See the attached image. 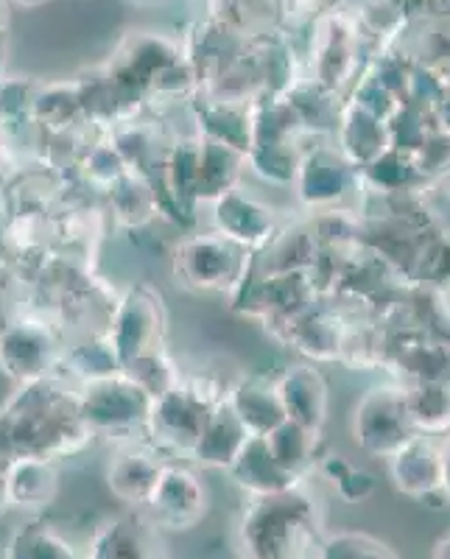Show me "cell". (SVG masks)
<instances>
[{
  "label": "cell",
  "mask_w": 450,
  "mask_h": 559,
  "mask_svg": "<svg viewBox=\"0 0 450 559\" xmlns=\"http://www.w3.org/2000/svg\"><path fill=\"white\" fill-rule=\"evenodd\" d=\"M389 459H392L389 467H392L394 484L408 496H428L442 487V445H437L431 437L414 433L406 445Z\"/></svg>",
  "instance_id": "obj_4"
},
{
  "label": "cell",
  "mask_w": 450,
  "mask_h": 559,
  "mask_svg": "<svg viewBox=\"0 0 450 559\" xmlns=\"http://www.w3.org/2000/svg\"><path fill=\"white\" fill-rule=\"evenodd\" d=\"M311 501L297 489L260 496L244 518L241 540L249 559H299L313 546Z\"/></svg>",
  "instance_id": "obj_1"
},
{
  "label": "cell",
  "mask_w": 450,
  "mask_h": 559,
  "mask_svg": "<svg viewBox=\"0 0 450 559\" xmlns=\"http://www.w3.org/2000/svg\"><path fill=\"white\" fill-rule=\"evenodd\" d=\"M277 394L286 417L292 423H297V426L317 433V428L322 426L324 419V403H328V394H324V383L319 378V372L305 367H299L297 372H288L286 381L277 386Z\"/></svg>",
  "instance_id": "obj_6"
},
{
  "label": "cell",
  "mask_w": 450,
  "mask_h": 559,
  "mask_svg": "<svg viewBox=\"0 0 450 559\" xmlns=\"http://www.w3.org/2000/svg\"><path fill=\"white\" fill-rule=\"evenodd\" d=\"M7 492L14 507H48L57 492V476L45 459H14L7 464Z\"/></svg>",
  "instance_id": "obj_8"
},
{
  "label": "cell",
  "mask_w": 450,
  "mask_h": 559,
  "mask_svg": "<svg viewBox=\"0 0 450 559\" xmlns=\"http://www.w3.org/2000/svg\"><path fill=\"white\" fill-rule=\"evenodd\" d=\"M229 467H233L235 478L252 489L254 496H274V492L294 487V476L283 471L277 459L272 456L267 437H249Z\"/></svg>",
  "instance_id": "obj_5"
},
{
  "label": "cell",
  "mask_w": 450,
  "mask_h": 559,
  "mask_svg": "<svg viewBox=\"0 0 450 559\" xmlns=\"http://www.w3.org/2000/svg\"><path fill=\"white\" fill-rule=\"evenodd\" d=\"M417 433L408 414L406 392L400 389H372L355 408V439L364 451L392 456Z\"/></svg>",
  "instance_id": "obj_2"
},
{
  "label": "cell",
  "mask_w": 450,
  "mask_h": 559,
  "mask_svg": "<svg viewBox=\"0 0 450 559\" xmlns=\"http://www.w3.org/2000/svg\"><path fill=\"white\" fill-rule=\"evenodd\" d=\"M445 496L450 498V442H445L442 445V487Z\"/></svg>",
  "instance_id": "obj_14"
},
{
  "label": "cell",
  "mask_w": 450,
  "mask_h": 559,
  "mask_svg": "<svg viewBox=\"0 0 450 559\" xmlns=\"http://www.w3.org/2000/svg\"><path fill=\"white\" fill-rule=\"evenodd\" d=\"M229 408L235 412V417L241 419V426L247 428L249 437H267L280 423L288 419L286 412H283V403H280L277 389L258 386V383H244V386L235 389Z\"/></svg>",
  "instance_id": "obj_7"
},
{
  "label": "cell",
  "mask_w": 450,
  "mask_h": 559,
  "mask_svg": "<svg viewBox=\"0 0 450 559\" xmlns=\"http://www.w3.org/2000/svg\"><path fill=\"white\" fill-rule=\"evenodd\" d=\"M9 559H76L68 543L48 528L17 534V540L9 548Z\"/></svg>",
  "instance_id": "obj_13"
},
{
  "label": "cell",
  "mask_w": 450,
  "mask_h": 559,
  "mask_svg": "<svg viewBox=\"0 0 450 559\" xmlns=\"http://www.w3.org/2000/svg\"><path fill=\"white\" fill-rule=\"evenodd\" d=\"M317 559H394L378 540L367 534L342 532L336 537H328L317 548Z\"/></svg>",
  "instance_id": "obj_12"
},
{
  "label": "cell",
  "mask_w": 450,
  "mask_h": 559,
  "mask_svg": "<svg viewBox=\"0 0 450 559\" xmlns=\"http://www.w3.org/2000/svg\"><path fill=\"white\" fill-rule=\"evenodd\" d=\"M434 559H450V537H445V540L439 543L437 554H434Z\"/></svg>",
  "instance_id": "obj_16"
},
{
  "label": "cell",
  "mask_w": 450,
  "mask_h": 559,
  "mask_svg": "<svg viewBox=\"0 0 450 559\" xmlns=\"http://www.w3.org/2000/svg\"><path fill=\"white\" fill-rule=\"evenodd\" d=\"M267 445L269 451H272V456L277 459L280 467L297 478V473L303 471L305 464L311 462L313 431L297 426L292 419H286V423H280L274 431L267 433Z\"/></svg>",
  "instance_id": "obj_11"
},
{
  "label": "cell",
  "mask_w": 450,
  "mask_h": 559,
  "mask_svg": "<svg viewBox=\"0 0 450 559\" xmlns=\"http://www.w3.org/2000/svg\"><path fill=\"white\" fill-rule=\"evenodd\" d=\"M9 492H7V464H0V512L7 509Z\"/></svg>",
  "instance_id": "obj_15"
},
{
  "label": "cell",
  "mask_w": 450,
  "mask_h": 559,
  "mask_svg": "<svg viewBox=\"0 0 450 559\" xmlns=\"http://www.w3.org/2000/svg\"><path fill=\"white\" fill-rule=\"evenodd\" d=\"M406 403L417 431H442L450 426V386L445 381H419L417 389L406 392Z\"/></svg>",
  "instance_id": "obj_9"
},
{
  "label": "cell",
  "mask_w": 450,
  "mask_h": 559,
  "mask_svg": "<svg viewBox=\"0 0 450 559\" xmlns=\"http://www.w3.org/2000/svg\"><path fill=\"white\" fill-rule=\"evenodd\" d=\"M146 507L165 528H191L204 515V487L188 471L165 467L149 492Z\"/></svg>",
  "instance_id": "obj_3"
},
{
  "label": "cell",
  "mask_w": 450,
  "mask_h": 559,
  "mask_svg": "<svg viewBox=\"0 0 450 559\" xmlns=\"http://www.w3.org/2000/svg\"><path fill=\"white\" fill-rule=\"evenodd\" d=\"M159 464L149 462V456H121L109 467V487L123 501H143L154 489L159 476Z\"/></svg>",
  "instance_id": "obj_10"
}]
</instances>
